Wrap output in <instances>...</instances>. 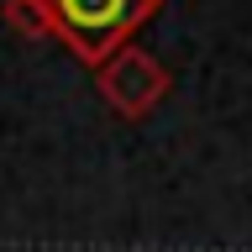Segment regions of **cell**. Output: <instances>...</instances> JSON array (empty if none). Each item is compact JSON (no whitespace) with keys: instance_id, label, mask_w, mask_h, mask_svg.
<instances>
[{"instance_id":"cell-1","label":"cell","mask_w":252,"mask_h":252,"mask_svg":"<svg viewBox=\"0 0 252 252\" xmlns=\"http://www.w3.org/2000/svg\"><path fill=\"white\" fill-rule=\"evenodd\" d=\"M158 5L163 0H5V21L21 37H58L79 63L100 68Z\"/></svg>"},{"instance_id":"cell-2","label":"cell","mask_w":252,"mask_h":252,"mask_svg":"<svg viewBox=\"0 0 252 252\" xmlns=\"http://www.w3.org/2000/svg\"><path fill=\"white\" fill-rule=\"evenodd\" d=\"M94 90H100V100H105L116 116L142 121L147 110L163 105V94L173 90V74L147 53V47L126 42L121 53H110V58L94 68Z\"/></svg>"}]
</instances>
